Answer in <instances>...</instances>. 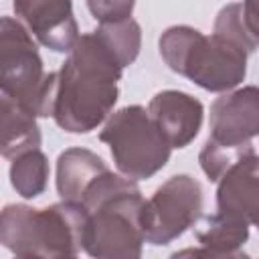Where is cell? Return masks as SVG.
<instances>
[{"label": "cell", "instance_id": "obj_18", "mask_svg": "<svg viewBox=\"0 0 259 259\" xmlns=\"http://www.w3.org/2000/svg\"><path fill=\"white\" fill-rule=\"evenodd\" d=\"M251 154H255L253 146L231 148V146H221V144H214L212 140H206L198 154V162H200L202 172L208 176V180L219 182L239 160H243Z\"/></svg>", "mask_w": 259, "mask_h": 259}, {"label": "cell", "instance_id": "obj_17", "mask_svg": "<svg viewBox=\"0 0 259 259\" xmlns=\"http://www.w3.org/2000/svg\"><path fill=\"white\" fill-rule=\"evenodd\" d=\"M212 34L241 47L247 55L255 53L259 42L255 40V36L251 34L247 22H245V10H243V4L241 2H233V4H227L219 10L217 14V20H214V30Z\"/></svg>", "mask_w": 259, "mask_h": 259}, {"label": "cell", "instance_id": "obj_22", "mask_svg": "<svg viewBox=\"0 0 259 259\" xmlns=\"http://www.w3.org/2000/svg\"><path fill=\"white\" fill-rule=\"evenodd\" d=\"M14 259H40V257H32V255H14Z\"/></svg>", "mask_w": 259, "mask_h": 259}, {"label": "cell", "instance_id": "obj_6", "mask_svg": "<svg viewBox=\"0 0 259 259\" xmlns=\"http://www.w3.org/2000/svg\"><path fill=\"white\" fill-rule=\"evenodd\" d=\"M144 204L142 190L136 186L93 208L83 233V251L91 259H142Z\"/></svg>", "mask_w": 259, "mask_h": 259}, {"label": "cell", "instance_id": "obj_4", "mask_svg": "<svg viewBox=\"0 0 259 259\" xmlns=\"http://www.w3.org/2000/svg\"><path fill=\"white\" fill-rule=\"evenodd\" d=\"M59 73H47L32 34L18 18H0L2 95L36 117H53Z\"/></svg>", "mask_w": 259, "mask_h": 259}, {"label": "cell", "instance_id": "obj_2", "mask_svg": "<svg viewBox=\"0 0 259 259\" xmlns=\"http://www.w3.org/2000/svg\"><path fill=\"white\" fill-rule=\"evenodd\" d=\"M89 212L77 202H57L45 208L6 204L0 217V241L14 255L40 259L75 257L83 249Z\"/></svg>", "mask_w": 259, "mask_h": 259}, {"label": "cell", "instance_id": "obj_19", "mask_svg": "<svg viewBox=\"0 0 259 259\" xmlns=\"http://www.w3.org/2000/svg\"><path fill=\"white\" fill-rule=\"evenodd\" d=\"M89 12L93 14L99 24H109V22H119L132 18L134 2H111V0H97V2H87Z\"/></svg>", "mask_w": 259, "mask_h": 259}, {"label": "cell", "instance_id": "obj_3", "mask_svg": "<svg viewBox=\"0 0 259 259\" xmlns=\"http://www.w3.org/2000/svg\"><path fill=\"white\" fill-rule=\"evenodd\" d=\"M158 49L170 71L206 91L227 93L245 81L249 55L217 34L206 36L198 28L178 24L162 32Z\"/></svg>", "mask_w": 259, "mask_h": 259}, {"label": "cell", "instance_id": "obj_9", "mask_svg": "<svg viewBox=\"0 0 259 259\" xmlns=\"http://www.w3.org/2000/svg\"><path fill=\"white\" fill-rule=\"evenodd\" d=\"M14 12L26 30L55 53H71L81 38L73 4L67 0H16Z\"/></svg>", "mask_w": 259, "mask_h": 259}, {"label": "cell", "instance_id": "obj_10", "mask_svg": "<svg viewBox=\"0 0 259 259\" xmlns=\"http://www.w3.org/2000/svg\"><path fill=\"white\" fill-rule=\"evenodd\" d=\"M148 113L170 148H186L200 132L204 107L190 93L166 89L152 97Z\"/></svg>", "mask_w": 259, "mask_h": 259}, {"label": "cell", "instance_id": "obj_21", "mask_svg": "<svg viewBox=\"0 0 259 259\" xmlns=\"http://www.w3.org/2000/svg\"><path fill=\"white\" fill-rule=\"evenodd\" d=\"M243 10H245V22L251 34L255 36V40L259 42V0L243 2Z\"/></svg>", "mask_w": 259, "mask_h": 259}, {"label": "cell", "instance_id": "obj_16", "mask_svg": "<svg viewBox=\"0 0 259 259\" xmlns=\"http://www.w3.org/2000/svg\"><path fill=\"white\" fill-rule=\"evenodd\" d=\"M99 40L109 49V53L119 61V65L125 69L136 61L142 47V30L140 24L134 18L99 24L97 30H93Z\"/></svg>", "mask_w": 259, "mask_h": 259}, {"label": "cell", "instance_id": "obj_8", "mask_svg": "<svg viewBox=\"0 0 259 259\" xmlns=\"http://www.w3.org/2000/svg\"><path fill=\"white\" fill-rule=\"evenodd\" d=\"M210 136L214 144L231 148L253 146L251 140L259 136V87L245 85L223 93L210 105Z\"/></svg>", "mask_w": 259, "mask_h": 259}, {"label": "cell", "instance_id": "obj_15", "mask_svg": "<svg viewBox=\"0 0 259 259\" xmlns=\"http://www.w3.org/2000/svg\"><path fill=\"white\" fill-rule=\"evenodd\" d=\"M10 184L22 198H36L49 184V160L40 150L26 152L10 164Z\"/></svg>", "mask_w": 259, "mask_h": 259}, {"label": "cell", "instance_id": "obj_14", "mask_svg": "<svg viewBox=\"0 0 259 259\" xmlns=\"http://www.w3.org/2000/svg\"><path fill=\"white\" fill-rule=\"evenodd\" d=\"M194 237L198 243H202V247L217 251H241L249 239V223L217 210L212 214L200 217Z\"/></svg>", "mask_w": 259, "mask_h": 259}, {"label": "cell", "instance_id": "obj_1", "mask_svg": "<svg viewBox=\"0 0 259 259\" xmlns=\"http://www.w3.org/2000/svg\"><path fill=\"white\" fill-rule=\"evenodd\" d=\"M123 67L95 32L81 34L59 71L53 119L69 134L97 130L117 103Z\"/></svg>", "mask_w": 259, "mask_h": 259}, {"label": "cell", "instance_id": "obj_24", "mask_svg": "<svg viewBox=\"0 0 259 259\" xmlns=\"http://www.w3.org/2000/svg\"><path fill=\"white\" fill-rule=\"evenodd\" d=\"M63 259H77V255L75 257H63Z\"/></svg>", "mask_w": 259, "mask_h": 259}, {"label": "cell", "instance_id": "obj_11", "mask_svg": "<svg viewBox=\"0 0 259 259\" xmlns=\"http://www.w3.org/2000/svg\"><path fill=\"white\" fill-rule=\"evenodd\" d=\"M217 210L253 225L259 214V156L239 160L217 188Z\"/></svg>", "mask_w": 259, "mask_h": 259}, {"label": "cell", "instance_id": "obj_20", "mask_svg": "<svg viewBox=\"0 0 259 259\" xmlns=\"http://www.w3.org/2000/svg\"><path fill=\"white\" fill-rule=\"evenodd\" d=\"M170 259H251L243 251H217L210 247H186L170 255Z\"/></svg>", "mask_w": 259, "mask_h": 259}, {"label": "cell", "instance_id": "obj_23", "mask_svg": "<svg viewBox=\"0 0 259 259\" xmlns=\"http://www.w3.org/2000/svg\"><path fill=\"white\" fill-rule=\"evenodd\" d=\"M253 227H257V231H259V214L255 217V221H253Z\"/></svg>", "mask_w": 259, "mask_h": 259}, {"label": "cell", "instance_id": "obj_12", "mask_svg": "<svg viewBox=\"0 0 259 259\" xmlns=\"http://www.w3.org/2000/svg\"><path fill=\"white\" fill-rule=\"evenodd\" d=\"M109 172L105 162L87 148H69L57 160V192L65 202L81 204L93 182Z\"/></svg>", "mask_w": 259, "mask_h": 259}, {"label": "cell", "instance_id": "obj_7", "mask_svg": "<svg viewBox=\"0 0 259 259\" xmlns=\"http://www.w3.org/2000/svg\"><path fill=\"white\" fill-rule=\"evenodd\" d=\"M202 186L190 174L168 178L142 208V231L150 245H168L202 217Z\"/></svg>", "mask_w": 259, "mask_h": 259}, {"label": "cell", "instance_id": "obj_13", "mask_svg": "<svg viewBox=\"0 0 259 259\" xmlns=\"http://www.w3.org/2000/svg\"><path fill=\"white\" fill-rule=\"evenodd\" d=\"M40 148V130L36 115L2 95V156L14 160Z\"/></svg>", "mask_w": 259, "mask_h": 259}, {"label": "cell", "instance_id": "obj_5", "mask_svg": "<svg viewBox=\"0 0 259 259\" xmlns=\"http://www.w3.org/2000/svg\"><path fill=\"white\" fill-rule=\"evenodd\" d=\"M99 140L109 146L119 174L134 182L148 180L160 172L172 152L142 105H127L113 111L99 132Z\"/></svg>", "mask_w": 259, "mask_h": 259}]
</instances>
